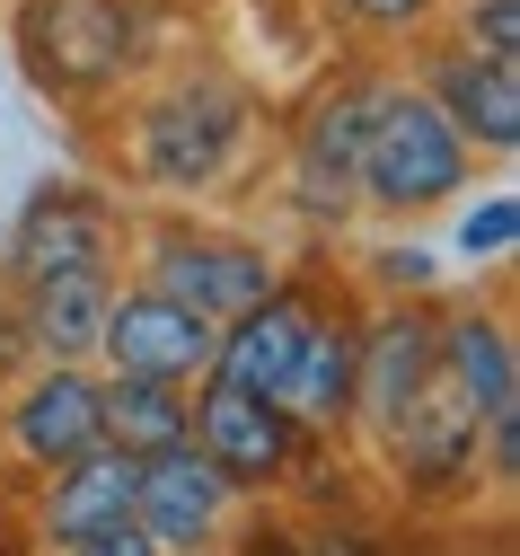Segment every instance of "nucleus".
Segmentation results:
<instances>
[{
  "mask_svg": "<svg viewBox=\"0 0 520 556\" xmlns=\"http://www.w3.org/2000/svg\"><path fill=\"white\" fill-rule=\"evenodd\" d=\"M477 151L459 142V124L441 115L423 89L406 80H380V106H370V132H362V168H353V194L380 203V213L415 222L432 203H451L468 186Z\"/></svg>",
  "mask_w": 520,
  "mask_h": 556,
  "instance_id": "1",
  "label": "nucleus"
},
{
  "mask_svg": "<svg viewBox=\"0 0 520 556\" xmlns=\"http://www.w3.org/2000/svg\"><path fill=\"white\" fill-rule=\"evenodd\" d=\"M239 142H248V89L220 72H194L132 115V177H151L168 194H203L230 177Z\"/></svg>",
  "mask_w": 520,
  "mask_h": 556,
  "instance_id": "2",
  "label": "nucleus"
},
{
  "mask_svg": "<svg viewBox=\"0 0 520 556\" xmlns=\"http://www.w3.org/2000/svg\"><path fill=\"white\" fill-rule=\"evenodd\" d=\"M132 0H27L18 10V53H27V72L62 98H98L132 72Z\"/></svg>",
  "mask_w": 520,
  "mask_h": 556,
  "instance_id": "3",
  "label": "nucleus"
},
{
  "mask_svg": "<svg viewBox=\"0 0 520 556\" xmlns=\"http://www.w3.org/2000/svg\"><path fill=\"white\" fill-rule=\"evenodd\" d=\"M186 442L230 485H274V477H291V459H301V425H291L282 397L239 389V380H212V371L186 397Z\"/></svg>",
  "mask_w": 520,
  "mask_h": 556,
  "instance_id": "4",
  "label": "nucleus"
},
{
  "mask_svg": "<svg viewBox=\"0 0 520 556\" xmlns=\"http://www.w3.org/2000/svg\"><path fill=\"white\" fill-rule=\"evenodd\" d=\"M141 283L168 292V301H186V309L212 318V327H230L248 301H265V292L282 283V274H274V256H265L256 239H239V230H160L151 256H141Z\"/></svg>",
  "mask_w": 520,
  "mask_h": 556,
  "instance_id": "5",
  "label": "nucleus"
},
{
  "mask_svg": "<svg viewBox=\"0 0 520 556\" xmlns=\"http://www.w3.org/2000/svg\"><path fill=\"white\" fill-rule=\"evenodd\" d=\"M380 106V80H327L291 132V203L309 222H344L353 213V168H362V132Z\"/></svg>",
  "mask_w": 520,
  "mask_h": 556,
  "instance_id": "6",
  "label": "nucleus"
},
{
  "mask_svg": "<svg viewBox=\"0 0 520 556\" xmlns=\"http://www.w3.org/2000/svg\"><path fill=\"white\" fill-rule=\"evenodd\" d=\"M239 485L220 477L194 442H168V451H141L132 459V521L160 539V556H186V547H212L220 521H230Z\"/></svg>",
  "mask_w": 520,
  "mask_h": 556,
  "instance_id": "7",
  "label": "nucleus"
},
{
  "mask_svg": "<svg viewBox=\"0 0 520 556\" xmlns=\"http://www.w3.org/2000/svg\"><path fill=\"white\" fill-rule=\"evenodd\" d=\"M212 318H194L186 301L151 292V283H132L106 301V327H98V354L132 380H203L212 371Z\"/></svg>",
  "mask_w": 520,
  "mask_h": 556,
  "instance_id": "8",
  "label": "nucleus"
},
{
  "mask_svg": "<svg viewBox=\"0 0 520 556\" xmlns=\"http://www.w3.org/2000/svg\"><path fill=\"white\" fill-rule=\"evenodd\" d=\"M432 318L423 309H389L370 336H353V415H370V433H397L406 415L432 397Z\"/></svg>",
  "mask_w": 520,
  "mask_h": 556,
  "instance_id": "9",
  "label": "nucleus"
},
{
  "mask_svg": "<svg viewBox=\"0 0 520 556\" xmlns=\"http://www.w3.org/2000/svg\"><path fill=\"white\" fill-rule=\"evenodd\" d=\"M10 442H18V459H36L45 477L71 468V459H89V451L106 442V397H98V380H89L80 363H45V371L27 380V397L10 406Z\"/></svg>",
  "mask_w": 520,
  "mask_h": 556,
  "instance_id": "10",
  "label": "nucleus"
},
{
  "mask_svg": "<svg viewBox=\"0 0 520 556\" xmlns=\"http://www.w3.org/2000/svg\"><path fill=\"white\" fill-rule=\"evenodd\" d=\"M423 98L459 124L468 151H520V62H494V53H468V45H441L432 72H423Z\"/></svg>",
  "mask_w": 520,
  "mask_h": 556,
  "instance_id": "11",
  "label": "nucleus"
},
{
  "mask_svg": "<svg viewBox=\"0 0 520 556\" xmlns=\"http://www.w3.org/2000/svg\"><path fill=\"white\" fill-rule=\"evenodd\" d=\"M309 327H318V301L274 283L265 301H248L230 327L212 336V380H239V389H265V397H282V380H291V363H301Z\"/></svg>",
  "mask_w": 520,
  "mask_h": 556,
  "instance_id": "12",
  "label": "nucleus"
},
{
  "mask_svg": "<svg viewBox=\"0 0 520 556\" xmlns=\"http://www.w3.org/2000/svg\"><path fill=\"white\" fill-rule=\"evenodd\" d=\"M432 371L477 425L494 406H520V354H511V327L494 309H459V318H432Z\"/></svg>",
  "mask_w": 520,
  "mask_h": 556,
  "instance_id": "13",
  "label": "nucleus"
},
{
  "mask_svg": "<svg viewBox=\"0 0 520 556\" xmlns=\"http://www.w3.org/2000/svg\"><path fill=\"white\" fill-rule=\"evenodd\" d=\"M106 239H115L106 203H98V194H80V186H53V194H36V213L10 230V248H0V256L18 265V283H36V274L106 265Z\"/></svg>",
  "mask_w": 520,
  "mask_h": 556,
  "instance_id": "14",
  "label": "nucleus"
},
{
  "mask_svg": "<svg viewBox=\"0 0 520 556\" xmlns=\"http://www.w3.org/2000/svg\"><path fill=\"white\" fill-rule=\"evenodd\" d=\"M115 521H132V451L98 442L89 459H71V468H53V477H45L36 530H45L53 547H71V539H98V530H115Z\"/></svg>",
  "mask_w": 520,
  "mask_h": 556,
  "instance_id": "15",
  "label": "nucleus"
},
{
  "mask_svg": "<svg viewBox=\"0 0 520 556\" xmlns=\"http://www.w3.org/2000/svg\"><path fill=\"white\" fill-rule=\"evenodd\" d=\"M115 301V274L106 265H71V274H36L27 283V336L45 344L53 363H89L98 354V327Z\"/></svg>",
  "mask_w": 520,
  "mask_h": 556,
  "instance_id": "16",
  "label": "nucleus"
},
{
  "mask_svg": "<svg viewBox=\"0 0 520 556\" xmlns=\"http://www.w3.org/2000/svg\"><path fill=\"white\" fill-rule=\"evenodd\" d=\"M282 406H291V425H301V433L353 425V327H344V318L318 309L301 363H291V380H282Z\"/></svg>",
  "mask_w": 520,
  "mask_h": 556,
  "instance_id": "17",
  "label": "nucleus"
},
{
  "mask_svg": "<svg viewBox=\"0 0 520 556\" xmlns=\"http://www.w3.org/2000/svg\"><path fill=\"white\" fill-rule=\"evenodd\" d=\"M98 397H106V442L115 451H168V442H186V380H132V371H115V380H98Z\"/></svg>",
  "mask_w": 520,
  "mask_h": 556,
  "instance_id": "18",
  "label": "nucleus"
},
{
  "mask_svg": "<svg viewBox=\"0 0 520 556\" xmlns=\"http://www.w3.org/2000/svg\"><path fill=\"white\" fill-rule=\"evenodd\" d=\"M511 248H520V194H485V203H468L459 230H451V256H459V265H503Z\"/></svg>",
  "mask_w": 520,
  "mask_h": 556,
  "instance_id": "19",
  "label": "nucleus"
},
{
  "mask_svg": "<svg viewBox=\"0 0 520 556\" xmlns=\"http://www.w3.org/2000/svg\"><path fill=\"white\" fill-rule=\"evenodd\" d=\"M353 36H415L432 18V0H327Z\"/></svg>",
  "mask_w": 520,
  "mask_h": 556,
  "instance_id": "20",
  "label": "nucleus"
},
{
  "mask_svg": "<svg viewBox=\"0 0 520 556\" xmlns=\"http://www.w3.org/2000/svg\"><path fill=\"white\" fill-rule=\"evenodd\" d=\"M468 53H494V62H520V0H468Z\"/></svg>",
  "mask_w": 520,
  "mask_h": 556,
  "instance_id": "21",
  "label": "nucleus"
},
{
  "mask_svg": "<svg viewBox=\"0 0 520 556\" xmlns=\"http://www.w3.org/2000/svg\"><path fill=\"white\" fill-rule=\"evenodd\" d=\"M62 556H160V539L141 530V521H115V530H98V539H71Z\"/></svg>",
  "mask_w": 520,
  "mask_h": 556,
  "instance_id": "22",
  "label": "nucleus"
},
{
  "mask_svg": "<svg viewBox=\"0 0 520 556\" xmlns=\"http://www.w3.org/2000/svg\"><path fill=\"white\" fill-rule=\"evenodd\" d=\"M380 274H389V283H432V256H423V248H397Z\"/></svg>",
  "mask_w": 520,
  "mask_h": 556,
  "instance_id": "23",
  "label": "nucleus"
},
{
  "mask_svg": "<svg viewBox=\"0 0 520 556\" xmlns=\"http://www.w3.org/2000/svg\"><path fill=\"white\" fill-rule=\"evenodd\" d=\"M248 556H301V547H291V539H256Z\"/></svg>",
  "mask_w": 520,
  "mask_h": 556,
  "instance_id": "24",
  "label": "nucleus"
},
{
  "mask_svg": "<svg viewBox=\"0 0 520 556\" xmlns=\"http://www.w3.org/2000/svg\"><path fill=\"white\" fill-rule=\"evenodd\" d=\"M0 248H10V222H0Z\"/></svg>",
  "mask_w": 520,
  "mask_h": 556,
  "instance_id": "25",
  "label": "nucleus"
},
{
  "mask_svg": "<svg viewBox=\"0 0 520 556\" xmlns=\"http://www.w3.org/2000/svg\"><path fill=\"white\" fill-rule=\"evenodd\" d=\"M186 556H203V547H186Z\"/></svg>",
  "mask_w": 520,
  "mask_h": 556,
  "instance_id": "26",
  "label": "nucleus"
}]
</instances>
